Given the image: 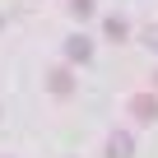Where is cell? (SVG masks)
<instances>
[{
	"label": "cell",
	"instance_id": "ba28073f",
	"mask_svg": "<svg viewBox=\"0 0 158 158\" xmlns=\"http://www.w3.org/2000/svg\"><path fill=\"white\" fill-rule=\"evenodd\" d=\"M153 84H158V74H153Z\"/></svg>",
	"mask_w": 158,
	"mask_h": 158
},
{
	"label": "cell",
	"instance_id": "52a82bcc",
	"mask_svg": "<svg viewBox=\"0 0 158 158\" xmlns=\"http://www.w3.org/2000/svg\"><path fill=\"white\" fill-rule=\"evenodd\" d=\"M144 47H153V51H158V23H149V28H144Z\"/></svg>",
	"mask_w": 158,
	"mask_h": 158
},
{
	"label": "cell",
	"instance_id": "8992f818",
	"mask_svg": "<svg viewBox=\"0 0 158 158\" xmlns=\"http://www.w3.org/2000/svg\"><path fill=\"white\" fill-rule=\"evenodd\" d=\"M70 14H74V19H89V14H93V0H70Z\"/></svg>",
	"mask_w": 158,
	"mask_h": 158
},
{
	"label": "cell",
	"instance_id": "277c9868",
	"mask_svg": "<svg viewBox=\"0 0 158 158\" xmlns=\"http://www.w3.org/2000/svg\"><path fill=\"white\" fill-rule=\"evenodd\" d=\"M107 158H130V135H112L107 139Z\"/></svg>",
	"mask_w": 158,
	"mask_h": 158
},
{
	"label": "cell",
	"instance_id": "3957f363",
	"mask_svg": "<svg viewBox=\"0 0 158 158\" xmlns=\"http://www.w3.org/2000/svg\"><path fill=\"white\" fill-rule=\"evenodd\" d=\"M102 33H107V37H112V42H121V37H126V33H130V23H126V19H121V14H112V19H102Z\"/></svg>",
	"mask_w": 158,
	"mask_h": 158
},
{
	"label": "cell",
	"instance_id": "7a4b0ae2",
	"mask_svg": "<svg viewBox=\"0 0 158 158\" xmlns=\"http://www.w3.org/2000/svg\"><path fill=\"white\" fill-rule=\"evenodd\" d=\"M65 56H70V60H89V56H93V47H89V37H84V33H79V37H70V47H65Z\"/></svg>",
	"mask_w": 158,
	"mask_h": 158
},
{
	"label": "cell",
	"instance_id": "5b68a950",
	"mask_svg": "<svg viewBox=\"0 0 158 158\" xmlns=\"http://www.w3.org/2000/svg\"><path fill=\"white\" fill-rule=\"evenodd\" d=\"M70 89H74L70 70H51V93H70Z\"/></svg>",
	"mask_w": 158,
	"mask_h": 158
},
{
	"label": "cell",
	"instance_id": "6da1fadb",
	"mask_svg": "<svg viewBox=\"0 0 158 158\" xmlns=\"http://www.w3.org/2000/svg\"><path fill=\"white\" fill-rule=\"evenodd\" d=\"M130 112H135L139 121H158V98H153V93H135V98H130Z\"/></svg>",
	"mask_w": 158,
	"mask_h": 158
}]
</instances>
